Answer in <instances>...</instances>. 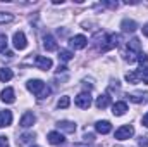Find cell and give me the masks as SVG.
<instances>
[{"label": "cell", "mask_w": 148, "mask_h": 147, "mask_svg": "<svg viewBox=\"0 0 148 147\" xmlns=\"http://www.w3.org/2000/svg\"><path fill=\"white\" fill-rule=\"evenodd\" d=\"M26 87H28V90H29L31 94L36 95L40 101H41V99H47V97L50 95V88H48L41 80H29V81L26 83Z\"/></svg>", "instance_id": "obj_1"}, {"label": "cell", "mask_w": 148, "mask_h": 147, "mask_svg": "<svg viewBox=\"0 0 148 147\" xmlns=\"http://www.w3.org/2000/svg\"><path fill=\"white\" fill-rule=\"evenodd\" d=\"M140 52H141V43H140V40H138V38H131L129 43H127V47H126L124 59H126L127 62H134V61L138 59Z\"/></svg>", "instance_id": "obj_2"}, {"label": "cell", "mask_w": 148, "mask_h": 147, "mask_svg": "<svg viewBox=\"0 0 148 147\" xmlns=\"http://www.w3.org/2000/svg\"><path fill=\"white\" fill-rule=\"evenodd\" d=\"M100 37H102V40H100L102 43L98 47L100 52H109L119 45V35H115V33H107V35H100Z\"/></svg>", "instance_id": "obj_3"}, {"label": "cell", "mask_w": 148, "mask_h": 147, "mask_svg": "<svg viewBox=\"0 0 148 147\" xmlns=\"http://www.w3.org/2000/svg\"><path fill=\"white\" fill-rule=\"evenodd\" d=\"M24 64H33V66H36L40 69H43V71H48L52 68V59L50 57H45V55H35V57L28 59Z\"/></svg>", "instance_id": "obj_4"}, {"label": "cell", "mask_w": 148, "mask_h": 147, "mask_svg": "<svg viewBox=\"0 0 148 147\" xmlns=\"http://www.w3.org/2000/svg\"><path fill=\"white\" fill-rule=\"evenodd\" d=\"M134 135V128L131 126V125H124V126H121V128H117L115 130V140H127V139H131Z\"/></svg>", "instance_id": "obj_5"}, {"label": "cell", "mask_w": 148, "mask_h": 147, "mask_svg": "<svg viewBox=\"0 0 148 147\" xmlns=\"http://www.w3.org/2000/svg\"><path fill=\"white\" fill-rule=\"evenodd\" d=\"M74 102H76V106H77L79 109H88V107L91 106V95H90V92H81V94L74 99Z\"/></svg>", "instance_id": "obj_6"}, {"label": "cell", "mask_w": 148, "mask_h": 147, "mask_svg": "<svg viewBox=\"0 0 148 147\" xmlns=\"http://www.w3.org/2000/svg\"><path fill=\"white\" fill-rule=\"evenodd\" d=\"M12 40H14V47H16L17 50H24V49L28 47V40H26V35H24L23 31H16Z\"/></svg>", "instance_id": "obj_7"}, {"label": "cell", "mask_w": 148, "mask_h": 147, "mask_svg": "<svg viewBox=\"0 0 148 147\" xmlns=\"http://www.w3.org/2000/svg\"><path fill=\"white\" fill-rule=\"evenodd\" d=\"M86 43H88V40L84 35H76L69 40V45L73 47L74 50H81V49H84L86 47Z\"/></svg>", "instance_id": "obj_8"}, {"label": "cell", "mask_w": 148, "mask_h": 147, "mask_svg": "<svg viewBox=\"0 0 148 147\" xmlns=\"http://www.w3.org/2000/svg\"><path fill=\"white\" fill-rule=\"evenodd\" d=\"M43 47H45V50H47V52H53V50H57V49H59L57 40L52 37V35H45V37H43Z\"/></svg>", "instance_id": "obj_9"}, {"label": "cell", "mask_w": 148, "mask_h": 147, "mask_svg": "<svg viewBox=\"0 0 148 147\" xmlns=\"http://www.w3.org/2000/svg\"><path fill=\"white\" fill-rule=\"evenodd\" d=\"M47 140L52 144V146H60V144H64V135L60 133V132H50L48 135H47Z\"/></svg>", "instance_id": "obj_10"}, {"label": "cell", "mask_w": 148, "mask_h": 147, "mask_svg": "<svg viewBox=\"0 0 148 147\" xmlns=\"http://www.w3.org/2000/svg\"><path fill=\"white\" fill-rule=\"evenodd\" d=\"M95 130H97L98 133H102V135H107V133H110V132H112L110 121H107V119H103V121H97V125H95Z\"/></svg>", "instance_id": "obj_11"}, {"label": "cell", "mask_w": 148, "mask_h": 147, "mask_svg": "<svg viewBox=\"0 0 148 147\" xmlns=\"http://www.w3.org/2000/svg\"><path fill=\"white\" fill-rule=\"evenodd\" d=\"M35 121H36V116H35L33 112H24V116L21 118L19 125H21L23 128H29V126L35 125Z\"/></svg>", "instance_id": "obj_12"}, {"label": "cell", "mask_w": 148, "mask_h": 147, "mask_svg": "<svg viewBox=\"0 0 148 147\" xmlns=\"http://www.w3.org/2000/svg\"><path fill=\"white\" fill-rule=\"evenodd\" d=\"M2 97V101L5 102V104H14L16 102V95H14V88H5V90H2V94H0Z\"/></svg>", "instance_id": "obj_13"}, {"label": "cell", "mask_w": 148, "mask_h": 147, "mask_svg": "<svg viewBox=\"0 0 148 147\" xmlns=\"http://www.w3.org/2000/svg\"><path fill=\"white\" fill-rule=\"evenodd\" d=\"M95 106H97L98 109H105V107H109V106H110V95H109V94H102V95H98Z\"/></svg>", "instance_id": "obj_14"}, {"label": "cell", "mask_w": 148, "mask_h": 147, "mask_svg": "<svg viewBox=\"0 0 148 147\" xmlns=\"http://www.w3.org/2000/svg\"><path fill=\"white\" fill-rule=\"evenodd\" d=\"M57 126H59V130H62V132H66V133H74V132H76V125H74L73 121H67V119L59 121Z\"/></svg>", "instance_id": "obj_15"}, {"label": "cell", "mask_w": 148, "mask_h": 147, "mask_svg": "<svg viewBox=\"0 0 148 147\" xmlns=\"http://www.w3.org/2000/svg\"><path fill=\"white\" fill-rule=\"evenodd\" d=\"M126 111H127V104L126 102H115L112 106V114L114 116H124Z\"/></svg>", "instance_id": "obj_16"}, {"label": "cell", "mask_w": 148, "mask_h": 147, "mask_svg": "<svg viewBox=\"0 0 148 147\" xmlns=\"http://www.w3.org/2000/svg\"><path fill=\"white\" fill-rule=\"evenodd\" d=\"M121 28H122L124 33H133V31H136V23L133 19H124L121 23Z\"/></svg>", "instance_id": "obj_17"}, {"label": "cell", "mask_w": 148, "mask_h": 147, "mask_svg": "<svg viewBox=\"0 0 148 147\" xmlns=\"http://www.w3.org/2000/svg\"><path fill=\"white\" fill-rule=\"evenodd\" d=\"M12 123V112L10 111H0V126H9Z\"/></svg>", "instance_id": "obj_18"}, {"label": "cell", "mask_w": 148, "mask_h": 147, "mask_svg": "<svg viewBox=\"0 0 148 147\" xmlns=\"http://www.w3.org/2000/svg\"><path fill=\"white\" fill-rule=\"evenodd\" d=\"M127 99L131 102H134V104H143L147 101V94H129Z\"/></svg>", "instance_id": "obj_19"}, {"label": "cell", "mask_w": 148, "mask_h": 147, "mask_svg": "<svg viewBox=\"0 0 148 147\" xmlns=\"http://www.w3.org/2000/svg\"><path fill=\"white\" fill-rule=\"evenodd\" d=\"M12 76H14V73H12V69H9V68H2L0 69V81H10L12 80Z\"/></svg>", "instance_id": "obj_20"}, {"label": "cell", "mask_w": 148, "mask_h": 147, "mask_svg": "<svg viewBox=\"0 0 148 147\" xmlns=\"http://www.w3.org/2000/svg\"><path fill=\"white\" fill-rule=\"evenodd\" d=\"M33 139H35L33 133H24V135H21V137L17 139V146H26V144H29Z\"/></svg>", "instance_id": "obj_21"}, {"label": "cell", "mask_w": 148, "mask_h": 147, "mask_svg": "<svg viewBox=\"0 0 148 147\" xmlns=\"http://www.w3.org/2000/svg\"><path fill=\"white\" fill-rule=\"evenodd\" d=\"M74 55L71 50H59V59L60 61H64V62H67V61H71Z\"/></svg>", "instance_id": "obj_22"}, {"label": "cell", "mask_w": 148, "mask_h": 147, "mask_svg": "<svg viewBox=\"0 0 148 147\" xmlns=\"http://www.w3.org/2000/svg\"><path fill=\"white\" fill-rule=\"evenodd\" d=\"M136 73H138V78L140 80H143V83H147L148 85V68H140V69H136Z\"/></svg>", "instance_id": "obj_23"}, {"label": "cell", "mask_w": 148, "mask_h": 147, "mask_svg": "<svg viewBox=\"0 0 148 147\" xmlns=\"http://www.w3.org/2000/svg\"><path fill=\"white\" fill-rule=\"evenodd\" d=\"M69 104H71V99H69L67 95H64V97H60V99H59L57 107H59V109H66V107H69Z\"/></svg>", "instance_id": "obj_24"}, {"label": "cell", "mask_w": 148, "mask_h": 147, "mask_svg": "<svg viewBox=\"0 0 148 147\" xmlns=\"http://www.w3.org/2000/svg\"><path fill=\"white\" fill-rule=\"evenodd\" d=\"M14 21V16L9 14V12H0V24H5V23H12Z\"/></svg>", "instance_id": "obj_25"}, {"label": "cell", "mask_w": 148, "mask_h": 147, "mask_svg": "<svg viewBox=\"0 0 148 147\" xmlns=\"http://www.w3.org/2000/svg\"><path fill=\"white\" fill-rule=\"evenodd\" d=\"M126 81H129V83H138V81H140L138 73H136V71H129V73H126Z\"/></svg>", "instance_id": "obj_26"}, {"label": "cell", "mask_w": 148, "mask_h": 147, "mask_svg": "<svg viewBox=\"0 0 148 147\" xmlns=\"http://www.w3.org/2000/svg\"><path fill=\"white\" fill-rule=\"evenodd\" d=\"M7 37L5 35H0V52H5V49H7Z\"/></svg>", "instance_id": "obj_27"}, {"label": "cell", "mask_w": 148, "mask_h": 147, "mask_svg": "<svg viewBox=\"0 0 148 147\" xmlns=\"http://www.w3.org/2000/svg\"><path fill=\"white\" fill-rule=\"evenodd\" d=\"M140 64H147L148 62V55L147 54H143V52H140V55H138V59H136Z\"/></svg>", "instance_id": "obj_28"}, {"label": "cell", "mask_w": 148, "mask_h": 147, "mask_svg": "<svg viewBox=\"0 0 148 147\" xmlns=\"http://www.w3.org/2000/svg\"><path fill=\"white\" fill-rule=\"evenodd\" d=\"M140 147H148V135H145V137H140Z\"/></svg>", "instance_id": "obj_29"}, {"label": "cell", "mask_w": 148, "mask_h": 147, "mask_svg": "<svg viewBox=\"0 0 148 147\" xmlns=\"http://www.w3.org/2000/svg\"><path fill=\"white\" fill-rule=\"evenodd\" d=\"M0 147H9V140H7V137H0Z\"/></svg>", "instance_id": "obj_30"}, {"label": "cell", "mask_w": 148, "mask_h": 147, "mask_svg": "<svg viewBox=\"0 0 148 147\" xmlns=\"http://www.w3.org/2000/svg\"><path fill=\"white\" fill-rule=\"evenodd\" d=\"M93 140H95L93 133H84V142H93Z\"/></svg>", "instance_id": "obj_31"}, {"label": "cell", "mask_w": 148, "mask_h": 147, "mask_svg": "<svg viewBox=\"0 0 148 147\" xmlns=\"http://www.w3.org/2000/svg\"><path fill=\"white\" fill-rule=\"evenodd\" d=\"M141 123H143V126H147L148 128V112L143 116V119H141Z\"/></svg>", "instance_id": "obj_32"}, {"label": "cell", "mask_w": 148, "mask_h": 147, "mask_svg": "<svg viewBox=\"0 0 148 147\" xmlns=\"http://www.w3.org/2000/svg\"><path fill=\"white\" fill-rule=\"evenodd\" d=\"M141 30H143V35H145V37H148V23L143 26V28H141Z\"/></svg>", "instance_id": "obj_33"}, {"label": "cell", "mask_w": 148, "mask_h": 147, "mask_svg": "<svg viewBox=\"0 0 148 147\" xmlns=\"http://www.w3.org/2000/svg\"><path fill=\"white\" fill-rule=\"evenodd\" d=\"M73 147H91V146H86V144H74Z\"/></svg>", "instance_id": "obj_34"}, {"label": "cell", "mask_w": 148, "mask_h": 147, "mask_svg": "<svg viewBox=\"0 0 148 147\" xmlns=\"http://www.w3.org/2000/svg\"><path fill=\"white\" fill-rule=\"evenodd\" d=\"M31 147H40V146H31Z\"/></svg>", "instance_id": "obj_35"}]
</instances>
